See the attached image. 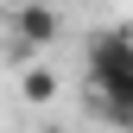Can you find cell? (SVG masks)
Wrapping results in <instances>:
<instances>
[{
    "label": "cell",
    "mask_w": 133,
    "mask_h": 133,
    "mask_svg": "<svg viewBox=\"0 0 133 133\" xmlns=\"http://www.w3.org/2000/svg\"><path fill=\"white\" fill-rule=\"evenodd\" d=\"M89 82L95 102L114 127H133V32H102L89 38Z\"/></svg>",
    "instance_id": "obj_1"
},
{
    "label": "cell",
    "mask_w": 133,
    "mask_h": 133,
    "mask_svg": "<svg viewBox=\"0 0 133 133\" xmlns=\"http://www.w3.org/2000/svg\"><path fill=\"white\" fill-rule=\"evenodd\" d=\"M51 38H57V13L44 6V0H32V6H19V44H25V51H44Z\"/></svg>",
    "instance_id": "obj_2"
},
{
    "label": "cell",
    "mask_w": 133,
    "mask_h": 133,
    "mask_svg": "<svg viewBox=\"0 0 133 133\" xmlns=\"http://www.w3.org/2000/svg\"><path fill=\"white\" fill-rule=\"evenodd\" d=\"M57 95V76L51 70H25V102H51Z\"/></svg>",
    "instance_id": "obj_3"
}]
</instances>
